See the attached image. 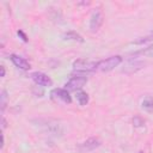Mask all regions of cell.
Returning <instances> with one entry per match:
<instances>
[{
	"label": "cell",
	"mask_w": 153,
	"mask_h": 153,
	"mask_svg": "<svg viewBox=\"0 0 153 153\" xmlns=\"http://www.w3.org/2000/svg\"><path fill=\"white\" fill-rule=\"evenodd\" d=\"M88 94L86 93V92H82V91H79V92H76V100H78V103L80 104V105H86L87 103H88Z\"/></svg>",
	"instance_id": "10"
},
{
	"label": "cell",
	"mask_w": 153,
	"mask_h": 153,
	"mask_svg": "<svg viewBox=\"0 0 153 153\" xmlns=\"http://www.w3.org/2000/svg\"><path fill=\"white\" fill-rule=\"evenodd\" d=\"M133 124H134V127H136V128L143 127V126H145V120H143L141 116H134V117H133Z\"/></svg>",
	"instance_id": "12"
},
{
	"label": "cell",
	"mask_w": 153,
	"mask_h": 153,
	"mask_svg": "<svg viewBox=\"0 0 153 153\" xmlns=\"http://www.w3.org/2000/svg\"><path fill=\"white\" fill-rule=\"evenodd\" d=\"M149 39H153V36H152V37H151ZM145 41H147V39H141V41H137L136 43H140V42H145Z\"/></svg>",
	"instance_id": "18"
},
{
	"label": "cell",
	"mask_w": 153,
	"mask_h": 153,
	"mask_svg": "<svg viewBox=\"0 0 153 153\" xmlns=\"http://www.w3.org/2000/svg\"><path fill=\"white\" fill-rule=\"evenodd\" d=\"M50 94H51L53 98L59 99L62 103H66V104H71L72 103V97L69 96V92L66 88H54L50 92Z\"/></svg>",
	"instance_id": "6"
},
{
	"label": "cell",
	"mask_w": 153,
	"mask_h": 153,
	"mask_svg": "<svg viewBox=\"0 0 153 153\" xmlns=\"http://www.w3.org/2000/svg\"><path fill=\"white\" fill-rule=\"evenodd\" d=\"M97 67V62L94 61H90V60H85V59H78L73 62V69L76 72H94Z\"/></svg>",
	"instance_id": "2"
},
{
	"label": "cell",
	"mask_w": 153,
	"mask_h": 153,
	"mask_svg": "<svg viewBox=\"0 0 153 153\" xmlns=\"http://www.w3.org/2000/svg\"><path fill=\"white\" fill-rule=\"evenodd\" d=\"M100 145H102V141L98 137H90L85 142H82L79 148L82 153H86V152H91V151L98 148Z\"/></svg>",
	"instance_id": "7"
},
{
	"label": "cell",
	"mask_w": 153,
	"mask_h": 153,
	"mask_svg": "<svg viewBox=\"0 0 153 153\" xmlns=\"http://www.w3.org/2000/svg\"><path fill=\"white\" fill-rule=\"evenodd\" d=\"M87 82V78L85 75H74L72 76L67 82H66V90L68 91H76L80 90L85 86V84Z\"/></svg>",
	"instance_id": "3"
},
{
	"label": "cell",
	"mask_w": 153,
	"mask_h": 153,
	"mask_svg": "<svg viewBox=\"0 0 153 153\" xmlns=\"http://www.w3.org/2000/svg\"><path fill=\"white\" fill-rule=\"evenodd\" d=\"M17 33H18V36H20V37H22V39H23L24 42H27V41H29V39H27V36H26L22 30H18V32H17Z\"/></svg>",
	"instance_id": "15"
},
{
	"label": "cell",
	"mask_w": 153,
	"mask_h": 153,
	"mask_svg": "<svg viewBox=\"0 0 153 153\" xmlns=\"http://www.w3.org/2000/svg\"><path fill=\"white\" fill-rule=\"evenodd\" d=\"M121 62H122V57L120 55L110 56V57H108L105 60H102V61L97 62L96 71H99V72H109V71L114 69L115 67H117Z\"/></svg>",
	"instance_id": "1"
},
{
	"label": "cell",
	"mask_w": 153,
	"mask_h": 153,
	"mask_svg": "<svg viewBox=\"0 0 153 153\" xmlns=\"http://www.w3.org/2000/svg\"><path fill=\"white\" fill-rule=\"evenodd\" d=\"M5 127H6V121H5V118L2 117V129H4Z\"/></svg>",
	"instance_id": "17"
},
{
	"label": "cell",
	"mask_w": 153,
	"mask_h": 153,
	"mask_svg": "<svg viewBox=\"0 0 153 153\" xmlns=\"http://www.w3.org/2000/svg\"><path fill=\"white\" fill-rule=\"evenodd\" d=\"M0 69H1V76H5V67L0 66Z\"/></svg>",
	"instance_id": "16"
},
{
	"label": "cell",
	"mask_w": 153,
	"mask_h": 153,
	"mask_svg": "<svg viewBox=\"0 0 153 153\" xmlns=\"http://www.w3.org/2000/svg\"><path fill=\"white\" fill-rule=\"evenodd\" d=\"M139 153H142V152H139Z\"/></svg>",
	"instance_id": "19"
},
{
	"label": "cell",
	"mask_w": 153,
	"mask_h": 153,
	"mask_svg": "<svg viewBox=\"0 0 153 153\" xmlns=\"http://www.w3.org/2000/svg\"><path fill=\"white\" fill-rule=\"evenodd\" d=\"M65 39H72V41H78V42H84V38L75 31H67L63 33Z\"/></svg>",
	"instance_id": "9"
},
{
	"label": "cell",
	"mask_w": 153,
	"mask_h": 153,
	"mask_svg": "<svg viewBox=\"0 0 153 153\" xmlns=\"http://www.w3.org/2000/svg\"><path fill=\"white\" fill-rule=\"evenodd\" d=\"M141 53H142V54H145V55H147V56H152V57H153V45H151V47L146 48V49H145V50H142Z\"/></svg>",
	"instance_id": "14"
},
{
	"label": "cell",
	"mask_w": 153,
	"mask_h": 153,
	"mask_svg": "<svg viewBox=\"0 0 153 153\" xmlns=\"http://www.w3.org/2000/svg\"><path fill=\"white\" fill-rule=\"evenodd\" d=\"M142 108L147 111H153V97H146L142 100Z\"/></svg>",
	"instance_id": "11"
},
{
	"label": "cell",
	"mask_w": 153,
	"mask_h": 153,
	"mask_svg": "<svg viewBox=\"0 0 153 153\" xmlns=\"http://www.w3.org/2000/svg\"><path fill=\"white\" fill-rule=\"evenodd\" d=\"M31 79L39 86H51L53 85V80L44 73L42 72H32L30 74Z\"/></svg>",
	"instance_id": "5"
},
{
	"label": "cell",
	"mask_w": 153,
	"mask_h": 153,
	"mask_svg": "<svg viewBox=\"0 0 153 153\" xmlns=\"http://www.w3.org/2000/svg\"><path fill=\"white\" fill-rule=\"evenodd\" d=\"M10 60L13 62V65H14L16 67H18V68H20V69H23V71H27V69L30 68V63H29L24 57H22V56H19V55L12 54V55H10Z\"/></svg>",
	"instance_id": "8"
},
{
	"label": "cell",
	"mask_w": 153,
	"mask_h": 153,
	"mask_svg": "<svg viewBox=\"0 0 153 153\" xmlns=\"http://www.w3.org/2000/svg\"><path fill=\"white\" fill-rule=\"evenodd\" d=\"M0 97H1V111H4L5 108H6V103H7V92H6V90L1 91Z\"/></svg>",
	"instance_id": "13"
},
{
	"label": "cell",
	"mask_w": 153,
	"mask_h": 153,
	"mask_svg": "<svg viewBox=\"0 0 153 153\" xmlns=\"http://www.w3.org/2000/svg\"><path fill=\"white\" fill-rule=\"evenodd\" d=\"M103 20H104L103 13L98 8L94 10L92 12V16H91V19H90V29H91V31L96 32L97 30H99V27L103 24Z\"/></svg>",
	"instance_id": "4"
}]
</instances>
